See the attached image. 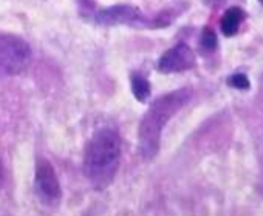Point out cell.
Wrapping results in <instances>:
<instances>
[{
    "instance_id": "cell-1",
    "label": "cell",
    "mask_w": 263,
    "mask_h": 216,
    "mask_svg": "<svg viewBox=\"0 0 263 216\" xmlns=\"http://www.w3.org/2000/svg\"><path fill=\"white\" fill-rule=\"evenodd\" d=\"M121 141L113 128L98 130L85 148L84 171L93 187L102 190L113 179L119 167Z\"/></svg>"
},
{
    "instance_id": "cell-2",
    "label": "cell",
    "mask_w": 263,
    "mask_h": 216,
    "mask_svg": "<svg viewBox=\"0 0 263 216\" xmlns=\"http://www.w3.org/2000/svg\"><path fill=\"white\" fill-rule=\"evenodd\" d=\"M191 96L192 91L189 88H181L158 97L151 105L140 125V153L144 159H154L157 156L164 125L187 103Z\"/></svg>"
},
{
    "instance_id": "cell-3",
    "label": "cell",
    "mask_w": 263,
    "mask_h": 216,
    "mask_svg": "<svg viewBox=\"0 0 263 216\" xmlns=\"http://www.w3.org/2000/svg\"><path fill=\"white\" fill-rule=\"evenodd\" d=\"M31 59L30 45L16 36L0 34V76L22 73Z\"/></svg>"
},
{
    "instance_id": "cell-4",
    "label": "cell",
    "mask_w": 263,
    "mask_h": 216,
    "mask_svg": "<svg viewBox=\"0 0 263 216\" xmlns=\"http://www.w3.org/2000/svg\"><path fill=\"white\" fill-rule=\"evenodd\" d=\"M36 191L47 204H56L61 199V185L53 165L47 159L36 164Z\"/></svg>"
},
{
    "instance_id": "cell-5",
    "label": "cell",
    "mask_w": 263,
    "mask_h": 216,
    "mask_svg": "<svg viewBox=\"0 0 263 216\" xmlns=\"http://www.w3.org/2000/svg\"><path fill=\"white\" fill-rule=\"evenodd\" d=\"M194 65L195 56L186 44H178L167 50L158 62V68L163 73H180L191 70Z\"/></svg>"
},
{
    "instance_id": "cell-6",
    "label": "cell",
    "mask_w": 263,
    "mask_h": 216,
    "mask_svg": "<svg viewBox=\"0 0 263 216\" xmlns=\"http://www.w3.org/2000/svg\"><path fill=\"white\" fill-rule=\"evenodd\" d=\"M96 19L102 25L132 24V22L140 20V10L134 8V7H128V5H118V7L99 11Z\"/></svg>"
},
{
    "instance_id": "cell-7",
    "label": "cell",
    "mask_w": 263,
    "mask_h": 216,
    "mask_svg": "<svg viewBox=\"0 0 263 216\" xmlns=\"http://www.w3.org/2000/svg\"><path fill=\"white\" fill-rule=\"evenodd\" d=\"M243 19H245V13L240 8H231V10H228L226 14L221 19V31L226 36H234L238 31Z\"/></svg>"
},
{
    "instance_id": "cell-8",
    "label": "cell",
    "mask_w": 263,
    "mask_h": 216,
    "mask_svg": "<svg viewBox=\"0 0 263 216\" xmlns=\"http://www.w3.org/2000/svg\"><path fill=\"white\" fill-rule=\"evenodd\" d=\"M132 91H134L135 97L140 102H146L151 94V85H149L147 79H144L140 74L132 76Z\"/></svg>"
},
{
    "instance_id": "cell-9",
    "label": "cell",
    "mask_w": 263,
    "mask_h": 216,
    "mask_svg": "<svg viewBox=\"0 0 263 216\" xmlns=\"http://www.w3.org/2000/svg\"><path fill=\"white\" fill-rule=\"evenodd\" d=\"M201 45H203L206 50H214V48H215V45H217V37H215V33H214L211 28H204V30H203Z\"/></svg>"
},
{
    "instance_id": "cell-10",
    "label": "cell",
    "mask_w": 263,
    "mask_h": 216,
    "mask_svg": "<svg viewBox=\"0 0 263 216\" xmlns=\"http://www.w3.org/2000/svg\"><path fill=\"white\" fill-rule=\"evenodd\" d=\"M229 85L238 90H248L249 88V80L245 74H234L229 77Z\"/></svg>"
},
{
    "instance_id": "cell-11",
    "label": "cell",
    "mask_w": 263,
    "mask_h": 216,
    "mask_svg": "<svg viewBox=\"0 0 263 216\" xmlns=\"http://www.w3.org/2000/svg\"><path fill=\"white\" fill-rule=\"evenodd\" d=\"M4 182H5V171H4V165H2V162H0V188H2Z\"/></svg>"
},
{
    "instance_id": "cell-12",
    "label": "cell",
    "mask_w": 263,
    "mask_h": 216,
    "mask_svg": "<svg viewBox=\"0 0 263 216\" xmlns=\"http://www.w3.org/2000/svg\"><path fill=\"white\" fill-rule=\"evenodd\" d=\"M260 2H261V4H263V0H260Z\"/></svg>"
}]
</instances>
